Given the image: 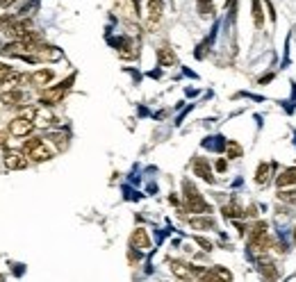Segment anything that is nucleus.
<instances>
[{
	"instance_id": "1",
	"label": "nucleus",
	"mask_w": 296,
	"mask_h": 282,
	"mask_svg": "<svg viewBox=\"0 0 296 282\" xmlns=\"http://www.w3.org/2000/svg\"><path fill=\"white\" fill-rule=\"evenodd\" d=\"M182 196H185V209L187 212H191V214H209L212 212L209 203L200 196V191L196 189L189 180L182 182Z\"/></svg>"
},
{
	"instance_id": "2",
	"label": "nucleus",
	"mask_w": 296,
	"mask_h": 282,
	"mask_svg": "<svg viewBox=\"0 0 296 282\" xmlns=\"http://www.w3.org/2000/svg\"><path fill=\"white\" fill-rule=\"evenodd\" d=\"M23 153L27 155L30 162H36V164L53 159V150L44 144V139H36V136H30V139L23 141Z\"/></svg>"
},
{
	"instance_id": "3",
	"label": "nucleus",
	"mask_w": 296,
	"mask_h": 282,
	"mask_svg": "<svg viewBox=\"0 0 296 282\" xmlns=\"http://www.w3.org/2000/svg\"><path fill=\"white\" fill-rule=\"evenodd\" d=\"M71 82H73V75L68 77V80H64L62 84H57V86H46V89L41 91V96H39V103L46 105V107H50V105H59L64 100V96H66V91L71 89Z\"/></svg>"
},
{
	"instance_id": "4",
	"label": "nucleus",
	"mask_w": 296,
	"mask_h": 282,
	"mask_svg": "<svg viewBox=\"0 0 296 282\" xmlns=\"http://www.w3.org/2000/svg\"><path fill=\"white\" fill-rule=\"evenodd\" d=\"M191 171L194 175H198L200 180H205L207 184H214V173H212V164L207 162V157H194L191 159Z\"/></svg>"
},
{
	"instance_id": "5",
	"label": "nucleus",
	"mask_w": 296,
	"mask_h": 282,
	"mask_svg": "<svg viewBox=\"0 0 296 282\" xmlns=\"http://www.w3.org/2000/svg\"><path fill=\"white\" fill-rule=\"evenodd\" d=\"M3 164H5V168H7V171H23V168H27L30 159H27L25 153H16V150H5Z\"/></svg>"
},
{
	"instance_id": "6",
	"label": "nucleus",
	"mask_w": 296,
	"mask_h": 282,
	"mask_svg": "<svg viewBox=\"0 0 296 282\" xmlns=\"http://www.w3.org/2000/svg\"><path fill=\"white\" fill-rule=\"evenodd\" d=\"M36 127V123L32 118H25V116H16L12 123H9V134L12 136H30L32 130Z\"/></svg>"
},
{
	"instance_id": "7",
	"label": "nucleus",
	"mask_w": 296,
	"mask_h": 282,
	"mask_svg": "<svg viewBox=\"0 0 296 282\" xmlns=\"http://www.w3.org/2000/svg\"><path fill=\"white\" fill-rule=\"evenodd\" d=\"M0 100H3L5 105H9V107H21V105L27 103V93L23 89H18V86H14V89H3L0 91Z\"/></svg>"
},
{
	"instance_id": "8",
	"label": "nucleus",
	"mask_w": 296,
	"mask_h": 282,
	"mask_svg": "<svg viewBox=\"0 0 296 282\" xmlns=\"http://www.w3.org/2000/svg\"><path fill=\"white\" fill-rule=\"evenodd\" d=\"M164 14V3L162 0H148L146 3V25L148 27H155L159 23Z\"/></svg>"
},
{
	"instance_id": "9",
	"label": "nucleus",
	"mask_w": 296,
	"mask_h": 282,
	"mask_svg": "<svg viewBox=\"0 0 296 282\" xmlns=\"http://www.w3.org/2000/svg\"><path fill=\"white\" fill-rule=\"evenodd\" d=\"M130 248H135V250H148L150 248V237L144 227H135V230H132Z\"/></svg>"
},
{
	"instance_id": "10",
	"label": "nucleus",
	"mask_w": 296,
	"mask_h": 282,
	"mask_svg": "<svg viewBox=\"0 0 296 282\" xmlns=\"http://www.w3.org/2000/svg\"><path fill=\"white\" fill-rule=\"evenodd\" d=\"M55 80V71L53 68H39V71H34L30 75V82L34 86H39V89H46V86H50V82Z\"/></svg>"
},
{
	"instance_id": "11",
	"label": "nucleus",
	"mask_w": 296,
	"mask_h": 282,
	"mask_svg": "<svg viewBox=\"0 0 296 282\" xmlns=\"http://www.w3.org/2000/svg\"><path fill=\"white\" fill-rule=\"evenodd\" d=\"M34 123H36V125H39V127H50V125H57V123H59V118L55 116V114L50 112V109L44 105V107H36Z\"/></svg>"
},
{
	"instance_id": "12",
	"label": "nucleus",
	"mask_w": 296,
	"mask_h": 282,
	"mask_svg": "<svg viewBox=\"0 0 296 282\" xmlns=\"http://www.w3.org/2000/svg\"><path fill=\"white\" fill-rule=\"evenodd\" d=\"M258 271H260V275L267 277V280H278L276 264H273L267 255H260V257H258Z\"/></svg>"
},
{
	"instance_id": "13",
	"label": "nucleus",
	"mask_w": 296,
	"mask_h": 282,
	"mask_svg": "<svg viewBox=\"0 0 296 282\" xmlns=\"http://www.w3.org/2000/svg\"><path fill=\"white\" fill-rule=\"evenodd\" d=\"M221 214L226 218H230V221H237V218H246V207L244 205H239L237 200H230L228 205H223L221 207Z\"/></svg>"
},
{
	"instance_id": "14",
	"label": "nucleus",
	"mask_w": 296,
	"mask_h": 282,
	"mask_svg": "<svg viewBox=\"0 0 296 282\" xmlns=\"http://www.w3.org/2000/svg\"><path fill=\"white\" fill-rule=\"evenodd\" d=\"M276 186L278 189H282V186H294L296 184V166H287L282 168L280 173L276 175Z\"/></svg>"
},
{
	"instance_id": "15",
	"label": "nucleus",
	"mask_w": 296,
	"mask_h": 282,
	"mask_svg": "<svg viewBox=\"0 0 296 282\" xmlns=\"http://www.w3.org/2000/svg\"><path fill=\"white\" fill-rule=\"evenodd\" d=\"M271 168H273V164L260 162L258 168H255V184H260V186L269 184V182H271Z\"/></svg>"
},
{
	"instance_id": "16",
	"label": "nucleus",
	"mask_w": 296,
	"mask_h": 282,
	"mask_svg": "<svg viewBox=\"0 0 296 282\" xmlns=\"http://www.w3.org/2000/svg\"><path fill=\"white\" fill-rule=\"evenodd\" d=\"M189 227L191 230H214L217 227V223H214L212 216H207V214H203V216H191L189 218Z\"/></svg>"
},
{
	"instance_id": "17",
	"label": "nucleus",
	"mask_w": 296,
	"mask_h": 282,
	"mask_svg": "<svg viewBox=\"0 0 296 282\" xmlns=\"http://www.w3.org/2000/svg\"><path fill=\"white\" fill-rule=\"evenodd\" d=\"M168 268H171V273L176 277H180V280H191V266L185 262H180V259H171L168 262Z\"/></svg>"
},
{
	"instance_id": "18",
	"label": "nucleus",
	"mask_w": 296,
	"mask_h": 282,
	"mask_svg": "<svg viewBox=\"0 0 296 282\" xmlns=\"http://www.w3.org/2000/svg\"><path fill=\"white\" fill-rule=\"evenodd\" d=\"M157 62H159V66H176L178 64V57H176V53H173L168 45H162V48H157Z\"/></svg>"
},
{
	"instance_id": "19",
	"label": "nucleus",
	"mask_w": 296,
	"mask_h": 282,
	"mask_svg": "<svg viewBox=\"0 0 296 282\" xmlns=\"http://www.w3.org/2000/svg\"><path fill=\"white\" fill-rule=\"evenodd\" d=\"M203 280H212V282L214 280H232V273L223 266H209L207 271H205Z\"/></svg>"
},
{
	"instance_id": "20",
	"label": "nucleus",
	"mask_w": 296,
	"mask_h": 282,
	"mask_svg": "<svg viewBox=\"0 0 296 282\" xmlns=\"http://www.w3.org/2000/svg\"><path fill=\"white\" fill-rule=\"evenodd\" d=\"M276 200L285 205H296V184L294 186H282L276 191Z\"/></svg>"
},
{
	"instance_id": "21",
	"label": "nucleus",
	"mask_w": 296,
	"mask_h": 282,
	"mask_svg": "<svg viewBox=\"0 0 296 282\" xmlns=\"http://www.w3.org/2000/svg\"><path fill=\"white\" fill-rule=\"evenodd\" d=\"M137 48H135V43H132L130 39H123L121 43H118V57H123V59H135L137 57Z\"/></svg>"
},
{
	"instance_id": "22",
	"label": "nucleus",
	"mask_w": 296,
	"mask_h": 282,
	"mask_svg": "<svg viewBox=\"0 0 296 282\" xmlns=\"http://www.w3.org/2000/svg\"><path fill=\"white\" fill-rule=\"evenodd\" d=\"M48 139L53 141L57 150H66L68 148V134H66V132H50Z\"/></svg>"
},
{
	"instance_id": "23",
	"label": "nucleus",
	"mask_w": 296,
	"mask_h": 282,
	"mask_svg": "<svg viewBox=\"0 0 296 282\" xmlns=\"http://www.w3.org/2000/svg\"><path fill=\"white\" fill-rule=\"evenodd\" d=\"M226 157L228 159H239L244 157V148H241V144H237V141H228L226 144Z\"/></svg>"
},
{
	"instance_id": "24",
	"label": "nucleus",
	"mask_w": 296,
	"mask_h": 282,
	"mask_svg": "<svg viewBox=\"0 0 296 282\" xmlns=\"http://www.w3.org/2000/svg\"><path fill=\"white\" fill-rule=\"evenodd\" d=\"M196 9H198V14L203 18H207V16H214V0H196Z\"/></svg>"
},
{
	"instance_id": "25",
	"label": "nucleus",
	"mask_w": 296,
	"mask_h": 282,
	"mask_svg": "<svg viewBox=\"0 0 296 282\" xmlns=\"http://www.w3.org/2000/svg\"><path fill=\"white\" fill-rule=\"evenodd\" d=\"M253 23L258 30H262L264 25V12H262V5H260V0H253Z\"/></svg>"
},
{
	"instance_id": "26",
	"label": "nucleus",
	"mask_w": 296,
	"mask_h": 282,
	"mask_svg": "<svg viewBox=\"0 0 296 282\" xmlns=\"http://www.w3.org/2000/svg\"><path fill=\"white\" fill-rule=\"evenodd\" d=\"M194 241L200 246V248L205 250V253H209V250L214 248V244H212V241H209V239H205V237H200V234H196V237H194Z\"/></svg>"
},
{
	"instance_id": "27",
	"label": "nucleus",
	"mask_w": 296,
	"mask_h": 282,
	"mask_svg": "<svg viewBox=\"0 0 296 282\" xmlns=\"http://www.w3.org/2000/svg\"><path fill=\"white\" fill-rule=\"evenodd\" d=\"M12 71H14V68H9L7 64H0V89L5 86V82H7V77L12 75Z\"/></svg>"
},
{
	"instance_id": "28",
	"label": "nucleus",
	"mask_w": 296,
	"mask_h": 282,
	"mask_svg": "<svg viewBox=\"0 0 296 282\" xmlns=\"http://www.w3.org/2000/svg\"><path fill=\"white\" fill-rule=\"evenodd\" d=\"M214 168H217V173H226V171H228V157H226V159H217Z\"/></svg>"
},
{
	"instance_id": "29",
	"label": "nucleus",
	"mask_w": 296,
	"mask_h": 282,
	"mask_svg": "<svg viewBox=\"0 0 296 282\" xmlns=\"http://www.w3.org/2000/svg\"><path fill=\"white\" fill-rule=\"evenodd\" d=\"M246 218H258V207H255V205H248V207H246Z\"/></svg>"
},
{
	"instance_id": "30",
	"label": "nucleus",
	"mask_w": 296,
	"mask_h": 282,
	"mask_svg": "<svg viewBox=\"0 0 296 282\" xmlns=\"http://www.w3.org/2000/svg\"><path fill=\"white\" fill-rule=\"evenodd\" d=\"M267 9H269V16H271V21H276V12H273L271 0H267Z\"/></svg>"
},
{
	"instance_id": "31",
	"label": "nucleus",
	"mask_w": 296,
	"mask_h": 282,
	"mask_svg": "<svg viewBox=\"0 0 296 282\" xmlns=\"http://www.w3.org/2000/svg\"><path fill=\"white\" fill-rule=\"evenodd\" d=\"M273 80V73H269V75H262L260 77V84H267V82H271Z\"/></svg>"
},
{
	"instance_id": "32",
	"label": "nucleus",
	"mask_w": 296,
	"mask_h": 282,
	"mask_svg": "<svg viewBox=\"0 0 296 282\" xmlns=\"http://www.w3.org/2000/svg\"><path fill=\"white\" fill-rule=\"evenodd\" d=\"M14 3H16V0H3V7H12Z\"/></svg>"
},
{
	"instance_id": "33",
	"label": "nucleus",
	"mask_w": 296,
	"mask_h": 282,
	"mask_svg": "<svg viewBox=\"0 0 296 282\" xmlns=\"http://www.w3.org/2000/svg\"><path fill=\"white\" fill-rule=\"evenodd\" d=\"M291 241H294V246H296V225L291 227Z\"/></svg>"
},
{
	"instance_id": "34",
	"label": "nucleus",
	"mask_w": 296,
	"mask_h": 282,
	"mask_svg": "<svg viewBox=\"0 0 296 282\" xmlns=\"http://www.w3.org/2000/svg\"><path fill=\"white\" fill-rule=\"evenodd\" d=\"M132 3H135V5H137V9H139V5H141V0H132Z\"/></svg>"
},
{
	"instance_id": "35",
	"label": "nucleus",
	"mask_w": 296,
	"mask_h": 282,
	"mask_svg": "<svg viewBox=\"0 0 296 282\" xmlns=\"http://www.w3.org/2000/svg\"><path fill=\"white\" fill-rule=\"evenodd\" d=\"M0 7H3V0H0Z\"/></svg>"
}]
</instances>
